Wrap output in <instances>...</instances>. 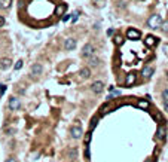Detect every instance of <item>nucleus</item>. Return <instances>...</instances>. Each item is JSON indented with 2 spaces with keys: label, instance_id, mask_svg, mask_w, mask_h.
Segmentation results:
<instances>
[{
  "label": "nucleus",
  "instance_id": "obj_3",
  "mask_svg": "<svg viewBox=\"0 0 168 162\" xmlns=\"http://www.w3.org/2000/svg\"><path fill=\"white\" fill-rule=\"evenodd\" d=\"M7 107H9V110H18L21 107V101L20 98H16V97H11L9 98V103H7Z\"/></svg>",
  "mask_w": 168,
  "mask_h": 162
},
{
  "label": "nucleus",
  "instance_id": "obj_12",
  "mask_svg": "<svg viewBox=\"0 0 168 162\" xmlns=\"http://www.w3.org/2000/svg\"><path fill=\"white\" fill-rule=\"evenodd\" d=\"M135 79H137L135 73H129L127 76V79H125V85H127V86H131L132 83H135Z\"/></svg>",
  "mask_w": 168,
  "mask_h": 162
},
{
  "label": "nucleus",
  "instance_id": "obj_2",
  "mask_svg": "<svg viewBox=\"0 0 168 162\" xmlns=\"http://www.w3.org/2000/svg\"><path fill=\"white\" fill-rule=\"evenodd\" d=\"M92 55H95V48L91 45V43H86L83 48H82V57L83 58H91Z\"/></svg>",
  "mask_w": 168,
  "mask_h": 162
},
{
  "label": "nucleus",
  "instance_id": "obj_5",
  "mask_svg": "<svg viewBox=\"0 0 168 162\" xmlns=\"http://www.w3.org/2000/svg\"><path fill=\"white\" fill-rule=\"evenodd\" d=\"M91 89H92L94 94H101V92L104 91V83H103L101 80H97V82H94V83L91 85Z\"/></svg>",
  "mask_w": 168,
  "mask_h": 162
},
{
  "label": "nucleus",
  "instance_id": "obj_13",
  "mask_svg": "<svg viewBox=\"0 0 168 162\" xmlns=\"http://www.w3.org/2000/svg\"><path fill=\"white\" fill-rule=\"evenodd\" d=\"M79 76H81L82 79H88L91 76V70L89 67H83V69H81V72H79Z\"/></svg>",
  "mask_w": 168,
  "mask_h": 162
},
{
  "label": "nucleus",
  "instance_id": "obj_10",
  "mask_svg": "<svg viewBox=\"0 0 168 162\" xmlns=\"http://www.w3.org/2000/svg\"><path fill=\"white\" fill-rule=\"evenodd\" d=\"M11 65H12L11 58H2V59H0V69L6 70V69H9Z\"/></svg>",
  "mask_w": 168,
  "mask_h": 162
},
{
  "label": "nucleus",
  "instance_id": "obj_24",
  "mask_svg": "<svg viewBox=\"0 0 168 162\" xmlns=\"http://www.w3.org/2000/svg\"><path fill=\"white\" fill-rule=\"evenodd\" d=\"M5 91H6V85H3V83H0V97L5 94Z\"/></svg>",
  "mask_w": 168,
  "mask_h": 162
},
{
  "label": "nucleus",
  "instance_id": "obj_19",
  "mask_svg": "<svg viewBox=\"0 0 168 162\" xmlns=\"http://www.w3.org/2000/svg\"><path fill=\"white\" fill-rule=\"evenodd\" d=\"M97 122H98V116H95V117L92 119V122L89 124V130H91V131H92V130H94V128L97 126Z\"/></svg>",
  "mask_w": 168,
  "mask_h": 162
},
{
  "label": "nucleus",
  "instance_id": "obj_25",
  "mask_svg": "<svg viewBox=\"0 0 168 162\" xmlns=\"http://www.w3.org/2000/svg\"><path fill=\"white\" fill-rule=\"evenodd\" d=\"M118 95H121V91H113V89H112V94H110V97H109V98H112V97H118Z\"/></svg>",
  "mask_w": 168,
  "mask_h": 162
},
{
  "label": "nucleus",
  "instance_id": "obj_16",
  "mask_svg": "<svg viewBox=\"0 0 168 162\" xmlns=\"http://www.w3.org/2000/svg\"><path fill=\"white\" fill-rule=\"evenodd\" d=\"M88 59H89V64H91L92 67H98V65L101 64V59H100V58H97L95 55H92L91 58H88Z\"/></svg>",
  "mask_w": 168,
  "mask_h": 162
},
{
  "label": "nucleus",
  "instance_id": "obj_9",
  "mask_svg": "<svg viewBox=\"0 0 168 162\" xmlns=\"http://www.w3.org/2000/svg\"><path fill=\"white\" fill-rule=\"evenodd\" d=\"M66 9H67V6H66L64 3H58L57 7H55V12H54V14H55L57 16H61V15H64Z\"/></svg>",
  "mask_w": 168,
  "mask_h": 162
},
{
  "label": "nucleus",
  "instance_id": "obj_4",
  "mask_svg": "<svg viewBox=\"0 0 168 162\" xmlns=\"http://www.w3.org/2000/svg\"><path fill=\"white\" fill-rule=\"evenodd\" d=\"M83 134L82 131V126H79V125H75L70 128V135H72L73 138H81V135Z\"/></svg>",
  "mask_w": 168,
  "mask_h": 162
},
{
  "label": "nucleus",
  "instance_id": "obj_1",
  "mask_svg": "<svg viewBox=\"0 0 168 162\" xmlns=\"http://www.w3.org/2000/svg\"><path fill=\"white\" fill-rule=\"evenodd\" d=\"M147 27L149 28H152V30H158L159 27H161V24H162V18H161V15H152L150 18L147 20Z\"/></svg>",
  "mask_w": 168,
  "mask_h": 162
},
{
  "label": "nucleus",
  "instance_id": "obj_30",
  "mask_svg": "<svg viewBox=\"0 0 168 162\" xmlns=\"http://www.w3.org/2000/svg\"><path fill=\"white\" fill-rule=\"evenodd\" d=\"M77 16H79V12H75V14H73V18H72V20H73V21H76V20H77Z\"/></svg>",
  "mask_w": 168,
  "mask_h": 162
},
{
  "label": "nucleus",
  "instance_id": "obj_27",
  "mask_svg": "<svg viewBox=\"0 0 168 162\" xmlns=\"http://www.w3.org/2000/svg\"><path fill=\"white\" fill-rule=\"evenodd\" d=\"M5 22H6V21H5V16H3V15H0V27H3Z\"/></svg>",
  "mask_w": 168,
  "mask_h": 162
},
{
  "label": "nucleus",
  "instance_id": "obj_26",
  "mask_svg": "<svg viewBox=\"0 0 168 162\" xmlns=\"http://www.w3.org/2000/svg\"><path fill=\"white\" fill-rule=\"evenodd\" d=\"M162 98H164V101L168 100V89H164V92H162Z\"/></svg>",
  "mask_w": 168,
  "mask_h": 162
},
{
  "label": "nucleus",
  "instance_id": "obj_33",
  "mask_svg": "<svg viewBox=\"0 0 168 162\" xmlns=\"http://www.w3.org/2000/svg\"><path fill=\"white\" fill-rule=\"evenodd\" d=\"M6 132H7V135H12V132H14V130H12V128H11V130H7Z\"/></svg>",
  "mask_w": 168,
  "mask_h": 162
},
{
  "label": "nucleus",
  "instance_id": "obj_23",
  "mask_svg": "<svg viewBox=\"0 0 168 162\" xmlns=\"http://www.w3.org/2000/svg\"><path fill=\"white\" fill-rule=\"evenodd\" d=\"M22 65H24V61H22V59H18V61H16V64H15V70H20Z\"/></svg>",
  "mask_w": 168,
  "mask_h": 162
},
{
  "label": "nucleus",
  "instance_id": "obj_28",
  "mask_svg": "<svg viewBox=\"0 0 168 162\" xmlns=\"http://www.w3.org/2000/svg\"><path fill=\"white\" fill-rule=\"evenodd\" d=\"M85 156L89 158V147H88V146H86V149H85Z\"/></svg>",
  "mask_w": 168,
  "mask_h": 162
},
{
  "label": "nucleus",
  "instance_id": "obj_22",
  "mask_svg": "<svg viewBox=\"0 0 168 162\" xmlns=\"http://www.w3.org/2000/svg\"><path fill=\"white\" fill-rule=\"evenodd\" d=\"M159 28H162V31H164V33H168V21L162 22V24H161V27H159Z\"/></svg>",
  "mask_w": 168,
  "mask_h": 162
},
{
  "label": "nucleus",
  "instance_id": "obj_17",
  "mask_svg": "<svg viewBox=\"0 0 168 162\" xmlns=\"http://www.w3.org/2000/svg\"><path fill=\"white\" fill-rule=\"evenodd\" d=\"M12 5V0H0V7L2 9H9Z\"/></svg>",
  "mask_w": 168,
  "mask_h": 162
},
{
  "label": "nucleus",
  "instance_id": "obj_8",
  "mask_svg": "<svg viewBox=\"0 0 168 162\" xmlns=\"http://www.w3.org/2000/svg\"><path fill=\"white\" fill-rule=\"evenodd\" d=\"M42 72H43L42 64L36 63V64H33V65H31V76H39V74H42Z\"/></svg>",
  "mask_w": 168,
  "mask_h": 162
},
{
  "label": "nucleus",
  "instance_id": "obj_32",
  "mask_svg": "<svg viewBox=\"0 0 168 162\" xmlns=\"http://www.w3.org/2000/svg\"><path fill=\"white\" fill-rule=\"evenodd\" d=\"M70 20V15H66V16H63V21H68Z\"/></svg>",
  "mask_w": 168,
  "mask_h": 162
},
{
  "label": "nucleus",
  "instance_id": "obj_15",
  "mask_svg": "<svg viewBox=\"0 0 168 162\" xmlns=\"http://www.w3.org/2000/svg\"><path fill=\"white\" fill-rule=\"evenodd\" d=\"M164 137H165V130H164L162 125H159L158 126V131H156V138L158 140H164Z\"/></svg>",
  "mask_w": 168,
  "mask_h": 162
},
{
  "label": "nucleus",
  "instance_id": "obj_21",
  "mask_svg": "<svg viewBox=\"0 0 168 162\" xmlns=\"http://www.w3.org/2000/svg\"><path fill=\"white\" fill-rule=\"evenodd\" d=\"M91 135H92L91 131L85 134V144H86V146H88V144H89V141H91Z\"/></svg>",
  "mask_w": 168,
  "mask_h": 162
},
{
  "label": "nucleus",
  "instance_id": "obj_31",
  "mask_svg": "<svg viewBox=\"0 0 168 162\" xmlns=\"http://www.w3.org/2000/svg\"><path fill=\"white\" fill-rule=\"evenodd\" d=\"M6 162H16V159H15V158H7Z\"/></svg>",
  "mask_w": 168,
  "mask_h": 162
},
{
  "label": "nucleus",
  "instance_id": "obj_34",
  "mask_svg": "<svg viewBox=\"0 0 168 162\" xmlns=\"http://www.w3.org/2000/svg\"><path fill=\"white\" fill-rule=\"evenodd\" d=\"M167 79H168V72H167Z\"/></svg>",
  "mask_w": 168,
  "mask_h": 162
},
{
  "label": "nucleus",
  "instance_id": "obj_18",
  "mask_svg": "<svg viewBox=\"0 0 168 162\" xmlns=\"http://www.w3.org/2000/svg\"><path fill=\"white\" fill-rule=\"evenodd\" d=\"M113 42H114V45L121 46V45H123V37H122V36H119V34H116V36L113 37Z\"/></svg>",
  "mask_w": 168,
  "mask_h": 162
},
{
  "label": "nucleus",
  "instance_id": "obj_6",
  "mask_svg": "<svg viewBox=\"0 0 168 162\" xmlns=\"http://www.w3.org/2000/svg\"><path fill=\"white\" fill-rule=\"evenodd\" d=\"M140 36H141V33L138 30H135V28H129L127 31V37L131 39V40H137V39H140Z\"/></svg>",
  "mask_w": 168,
  "mask_h": 162
},
{
  "label": "nucleus",
  "instance_id": "obj_14",
  "mask_svg": "<svg viewBox=\"0 0 168 162\" xmlns=\"http://www.w3.org/2000/svg\"><path fill=\"white\" fill-rule=\"evenodd\" d=\"M144 42H146V45H147V46H156V43H158V37H155V36H147Z\"/></svg>",
  "mask_w": 168,
  "mask_h": 162
},
{
  "label": "nucleus",
  "instance_id": "obj_29",
  "mask_svg": "<svg viewBox=\"0 0 168 162\" xmlns=\"http://www.w3.org/2000/svg\"><path fill=\"white\" fill-rule=\"evenodd\" d=\"M164 109H165V112L168 113V100H167V101H164Z\"/></svg>",
  "mask_w": 168,
  "mask_h": 162
},
{
  "label": "nucleus",
  "instance_id": "obj_20",
  "mask_svg": "<svg viewBox=\"0 0 168 162\" xmlns=\"http://www.w3.org/2000/svg\"><path fill=\"white\" fill-rule=\"evenodd\" d=\"M138 107H143V109H147L149 107V103L146 100H141V101H138Z\"/></svg>",
  "mask_w": 168,
  "mask_h": 162
},
{
  "label": "nucleus",
  "instance_id": "obj_7",
  "mask_svg": "<svg viewBox=\"0 0 168 162\" xmlns=\"http://www.w3.org/2000/svg\"><path fill=\"white\" fill-rule=\"evenodd\" d=\"M75 48H76V40L73 37L66 39V42H64V49L66 51H73Z\"/></svg>",
  "mask_w": 168,
  "mask_h": 162
},
{
  "label": "nucleus",
  "instance_id": "obj_11",
  "mask_svg": "<svg viewBox=\"0 0 168 162\" xmlns=\"http://www.w3.org/2000/svg\"><path fill=\"white\" fill-rule=\"evenodd\" d=\"M141 74H143V78H144V79H149L150 76L153 74V69H152V67H150V65H146L144 69L141 70Z\"/></svg>",
  "mask_w": 168,
  "mask_h": 162
}]
</instances>
